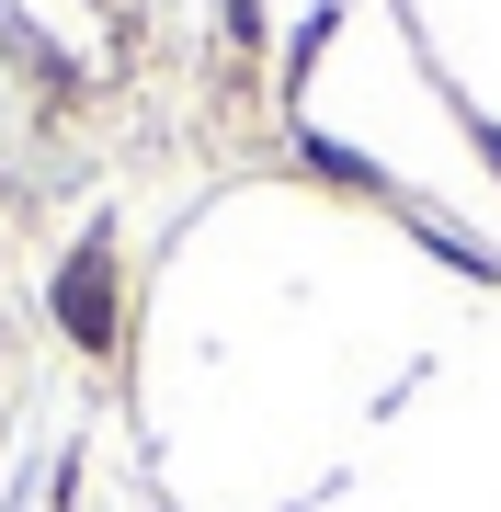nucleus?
Wrapping results in <instances>:
<instances>
[{
  "label": "nucleus",
  "instance_id": "obj_1",
  "mask_svg": "<svg viewBox=\"0 0 501 512\" xmlns=\"http://www.w3.org/2000/svg\"><path fill=\"white\" fill-rule=\"evenodd\" d=\"M69 330H92V342H103V262H80V274H69Z\"/></svg>",
  "mask_w": 501,
  "mask_h": 512
}]
</instances>
